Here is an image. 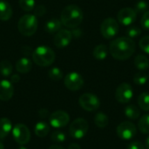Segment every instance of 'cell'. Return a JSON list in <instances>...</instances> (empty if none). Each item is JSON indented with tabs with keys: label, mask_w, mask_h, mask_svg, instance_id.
<instances>
[{
	"label": "cell",
	"mask_w": 149,
	"mask_h": 149,
	"mask_svg": "<svg viewBox=\"0 0 149 149\" xmlns=\"http://www.w3.org/2000/svg\"><path fill=\"white\" fill-rule=\"evenodd\" d=\"M79 103L84 110L88 112L96 111L100 107V99L95 94L90 93L82 94L79 99Z\"/></svg>",
	"instance_id": "obj_6"
},
{
	"label": "cell",
	"mask_w": 149,
	"mask_h": 149,
	"mask_svg": "<svg viewBox=\"0 0 149 149\" xmlns=\"http://www.w3.org/2000/svg\"><path fill=\"white\" fill-rule=\"evenodd\" d=\"M10 80H11V83H17L20 80V77H19L18 74H14V75L11 76Z\"/></svg>",
	"instance_id": "obj_38"
},
{
	"label": "cell",
	"mask_w": 149,
	"mask_h": 149,
	"mask_svg": "<svg viewBox=\"0 0 149 149\" xmlns=\"http://www.w3.org/2000/svg\"><path fill=\"white\" fill-rule=\"evenodd\" d=\"M83 11L75 4H70L65 6L60 15V21L66 28L73 29L78 27L83 21Z\"/></svg>",
	"instance_id": "obj_2"
},
{
	"label": "cell",
	"mask_w": 149,
	"mask_h": 149,
	"mask_svg": "<svg viewBox=\"0 0 149 149\" xmlns=\"http://www.w3.org/2000/svg\"><path fill=\"white\" fill-rule=\"evenodd\" d=\"M116 134L119 138L122 140H130L134 138L137 134L136 126L130 121L121 122L116 129Z\"/></svg>",
	"instance_id": "obj_9"
},
{
	"label": "cell",
	"mask_w": 149,
	"mask_h": 149,
	"mask_svg": "<svg viewBox=\"0 0 149 149\" xmlns=\"http://www.w3.org/2000/svg\"><path fill=\"white\" fill-rule=\"evenodd\" d=\"M12 8L9 3L5 1H0V20H9L12 16Z\"/></svg>",
	"instance_id": "obj_17"
},
{
	"label": "cell",
	"mask_w": 149,
	"mask_h": 149,
	"mask_svg": "<svg viewBox=\"0 0 149 149\" xmlns=\"http://www.w3.org/2000/svg\"><path fill=\"white\" fill-rule=\"evenodd\" d=\"M134 82L138 86H143L148 82V76L143 72H138L134 77Z\"/></svg>",
	"instance_id": "obj_31"
},
{
	"label": "cell",
	"mask_w": 149,
	"mask_h": 149,
	"mask_svg": "<svg viewBox=\"0 0 149 149\" xmlns=\"http://www.w3.org/2000/svg\"><path fill=\"white\" fill-rule=\"evenodd\" d=\"M61 26H62V23H61L60 19L52 18L46 22V24L45 25V30L46 32L55 33V32H58L59 30H61Z\"/></svg>",
	"instance_id": "obj_18"
},
{
	"label": "cell",
	"mask_w": 149,
	"mask_h": 149,
	"mask_svg": "<svg viewBox=\"0 0 149 149\" xmlns=\"http://www.w3.org/2000/svg\"><path fill=\"white\" fill-rule=\"evenodd\" d=\"M19 32L24 36H32L38 29V19L35 15L25 14L22 16L17 24Z\"/></svg>",
	"instance_id": "obj_4"
},
{
	"label": "cell",
	"mask_w": 149,
	"mask_h": 149,
	"mask_svg": "<svg viewBox=\"0 0 149 149\" xmlns=\"http://www.w3.org/2000/svg\"><path fill=\"white\" fill-rule=\"evenodd\" d=\"M145 148L149 149V136L146 139V141H145Z\"/></svg>",
	"instance_id": "obj_42"
},
{
	"label": "cell",
	"mask_w": 149,
	"mask_h": 149,
	"mask_svg": "<svg viewBox=\"0 0 149 149\" xmlns=\"http://www.w3.org/2000/svg\"><path fill=\"white\" fill-rule=\"evenodd\" d=\"M48 77L51 79L54 80V81H58V80H60L63 78V72H62V71L59 68L53 67V68H52V69L49 70V72H48Z\"/></svg>",
	"instance_id": "obj_28"
},
{
	"label": "cell",
	"mask_w": 149,
	"mask_h": 149,
	"mask_svg": "<svg viewBox=\"0 0 149 149\" xmlns=\"http://www.w3.org/2000/svg\"><path fill=\"white\" fill-rule=\"evenodd\" d=\"M136 17H137V13L134 9L129 7H125L120 9L117 14L118 21L125 26H128L132 24L136 20Z\"/></svg>",
	"instance_id": "obj_13"
},
{
	"label": "cell",
	"mask_w": 149,
	"mask_h": 149,
	"mask_svg": "<svg viewBox=\"0 0 149 149\" xmlns=\"http://www.w3.org/2000/svg\"><path fill=\"white\" fill-rule=\"evenodd\" d=\"M13 70L11 63L8 60H3L0 62V73L3 77H9Z\"/></svg>",
	"instance_id": "obj_26"
},
{
	"label": "cell",
	"mask_w": 149,
	"mask_h": 149,
	"mask_svg": "<svg viewBox=\"0 0 149 149\" xmlns=\"http://www.w3.org/2000/svg\"><path fill=\"white\" fill-rule=\"evenodd\" d=\"M18 149H27V148H24V147H20Z\"/></svg>",
	"instance_id": "obj_44"
},
{
	"label": "cell",
	"mask_w": 149,
	"mask_h": 149,
	"mask_svg": "<svg viewBox=\"0 0 149 149\" xmlns=\"http://www.w3.org/2000/svg\"><path fill=\"white\" fill-rule=\"evenodd\" d=\"M19 6L24 11H31L35 7V0H19Z\"/></svg>",
	"instance_id": "obj_29"
},
{
	"label": "cell",
	"mask_w": 149,
	"mask_h": 149,
	"mask_svg": "<svg viewBox=\"0 0 149 149\" xmlns=\"http://www.w3.org/2000/svg\"><path fill=\"white\" fill-rule=\"evenodd\" d=\"M68 149H81L80 146L77 143H72L71 144L69 147H68Z\"/></svg>",
	"instance_id": "obj_40"
},
{
	"label": "cell",
	"mask_w": 149,
	"mask_h": 149,
	"mask_svg": "<svg viewBox=\"0 0 149 149\" xmlns=\"http://www.w3.org/2000/svg\"><path fill=\"white\" fill-rule=\"evenodd\" d=\"M138 105L143 111H149V93H142L138 97Z\"/></svg>",
	"instance_id": "obj_27"
},
{
	"label": "cell",
	"mask_w": 149,
	"mask_h": 149,
	"mask_svg": "<svg viewBox=\"0 0 149 149\" xmlns=\"http://www.w3.org/2000/svg\"><path fill=\"white\" fill-rule=\"evenodd\" d=\"M46 12V9L44 5H38L35 8V16L38 17V16H43L45 13Z\"/></svg>",
	"instance_id": "obj_37"
},
{
	"label": "cell",
	"mask_w": 149,
	"mask_h": 149,
	"mask_svg": "<svg viewBox=\"0 0 149 149\" xmlns=\"http://www.w3.org/2000/svg\"><path fill=\"white\" fill-rule=\"evenodd\" d=\"M141 24L145 30L149 31V10L143 13L141 19Z\"/></svg>",
	"instance_id": "obj_35"
},
{
	"label": "cell",
	"mask_w": 149,
	"mask_h": 149,
	"mask_svg": "<svg viewBox=\"0 0 149 149\" xmlns=\"http://www.w3.org/2000/svg\"><path fill=\"white\" fill-rule=\"evenodd\" d=\"M134 96V91L132 86L128 83L120 84L115 91V99L119 103L127 104Z\"/></svg>",
	"instance_id": "obj_10"
},
{
	"label": "cell",
	"mask_w": 149,
	"mask_h": 149,
	"mask_svg": "<svg viewBox=\"0 0 149 149\" xmlns=\"http://www.w3.org/2000/svg\"><path fill=\"white\" fill-rule=\"evenodd\" d=\"M94 123L99 128H105L108 126L109 123V118L108 116L104 113H98L94 116Z\"/></svg>",
	"instance_id": "obj_24"
},
{
	"label": "cell",
	"mask_w": 149,
	"mask_h": 149,
	"mask_svg": "<svg viewBox=\"0 0 149 149\" xmlns=\"http://www.w3.org/2000/svg\"><path fill=\"white\" fill-rule=\"evenodd\" d=\"M55 52L50 47L42 45L37 47L32 52V59L34 63L39 66H49L55 60Z\"/></svg>",
	"instance_id": "obj_3"
},
{
	"label": "cell",
	"mask_w": 149,
	"mask_h": 149,
	"mask_svg": "<svg viewBox=\"0 0 149 149\" xmlns=\"http://www.w3.org/2000/svg\"><path fill=\"white\" fill-rule=\"evenodd\" d=\"M64 83L67 89L75 92L82 88V86H84V79L79 73L72 72L68 73L65 77Z\"/></svg>",
	"instance_id": "obj_12"
},
{
	"label": "cell",
	"mask_w": 149,
	"mask_h": 149,
	"mask_svg": "<svg viewBox=\"0 0 149 149\" xmlns=\"http://www.w3.org/2000/svg\"><path fill=\"white\" fill-rule=\"evenodd\" d=\"M12 130L11 121L7 118L0 119V139H4Z\"/></svg>",
	"instance_id": "obj_19"
},
{
	"label": "cell",
	"mask_w": 149,
	"mask_h": 149,
	"mask_svg": "<svg viewBox=\"0 0 149 149\" xmlns=\"http://www.w3.org/2000/svg\"><path fill=\"white\" fill-rule=\"evenodd\" d=\"M51 139L55 143H61L65 141V134L61 131H55L52 133Z\"/></svg>",
	"instance_id": "obj_32"
},
{
	"label": "cell",
	"mask_w": 149,
	"mask_h": 149,
	"mask_svg": "<svg viewBox=\"0 0 149 149\" xmlns=\"http://www.w3.org/2000/svg\"><path fill=\"white\" fill-rule=\"evenodd\" d=\"M72 38V33L69 30L61 29L54 36L53 43L55 46H57L58 48H64L70 44Z\"/></svg>",
	"instance_id": "obj_14"
},
{
	"label": "cell",
	"mask_w": 149,
	"mask_h": 149,
	"mask_svg": "<svg viewBox=\"0 0 149 149\" xmlns=\"http://www.w3.org/2000/svg\"><path fill=\"white\" fill-rule=\"evenodd\" d=\"M127 149H145V146L140 141H134L128 145Z\"/></svg>",
	"instance_id": "obj_36"
},
{
	"label": "cell",
	"mask_w": 149,
	"mask_h": 149,
	"mask_svg": "<svg viewBox=\"0 0 149 149\" xmlns=\"http://www.w3.org/2000/svg\"><path fill=\"white\" fill-rule=\"evenodd\" d=\"M134 65L140 71H146L149 68V59L145 55L139 54L134 58Z\"/></svg>",
	"instance_id": "obj_21"
},
{
	"label": "cell",
	"mask_w": 149,
	"mask_h": 149,
	"mask_svg": "<svg viewBox=\"0 0 149 149\" xmlns=\"http://www.w3.org/2000/svg\"><path fill=\"white\" fill-rule=\"evenodd\" d=\"M38 113H39V115L41 116V117H46L47 115H48V111L46 110V109H45V108H42V109H40L39 110V112H38Z\"/></svg>",
	"instance_id": "obj_39"
},
{
	"label": "cell",
	"mask_w": 149,
	"mask_h": 149,
	"mask_svg": "<svg viewBox=\"0 0 149 149\" xmlns=\"http://www.w3.org/2000/svg\"><path fill=\"white\" fill-rule=\"evenodd\" d=\"M32 63L27 58H22L16 63V70L20 73H27L31 70Z\"/></svg>",
	"instance_id": "obj_16"
},
{
	"label": "cell",
	"mask_w": 149,
	"mask_h": 149,
	"mask_svg": "<svg viewBox=\"0 0 149 149\" xmlns=\"http://www.w3.org/2000/svg\"><path fill=\"white\" fill-rule=\"evenodd\" d=\"M139 46L144 52L149 54V36H145L141 38L139 42Z\"/></svg>",
	"instance_id": "obj_34"
},
{
	"label": "cell",
	"mask_w": 149,
	"mask_h": 149,
	"mask_svg": "<svg viewBox=\"0 0 149 149\" xmlns=\"http://www.w3.org/2000/svg\"><path fill=\"white\" fill-rule=\"evenodd\" d=\"M70 121L69 114L62 110L53 112L49 116L50 125L54 128H61L65 127Z\"/></svg>",
	"instance_id": "obj_11"
},
{
	"label": "cell",
	"mask_w": 149,
	"mask_h": 149,
	"mask_svg": "<svg viewBox=\"0 0 149 149\" xmlns=\"http://www.w3.org/2000/svg\"><path fill=\"white\" fill-rule=\"evenodd\" d=\"M50 131L49 125L45 121H38L34 127V133L38 137H45Z\"/></svg>",
	"instance_id": "obj_20"
},
{
	"label": "cell",
	"mask_w": 149,
	"mask_h": 149,
	"mask_svg": "<svg viewBox=\"0 0 149 149\" xmlns=\"http://www.w3.org/2000/svg\"><path fill=\"white\" fill-rule=\"evenodd\" d=\"M12 135L14 140L19 145H25L31 140V133L29 128L21 123H18L12 127Z\"/></svg>",
	"instance_id": "obj_8"
},
{
	"label": "cell",
	"mask_w": 149,
	"mask_h": 149,
	"mask_svg": "<svg viewBox=\"0 0 149 149\" xmlns=\"http://www.w3.org/2000/svg\"><path fill=\"white\" fill-rule=\"evenodd\" d=\"M88 122L83 118H79L71 123L69 127V134L71 137L79 140L86 136L88 132Z\"/></svg>",
	"instance_id": "obj_5"
},
{
	"label": "cell",
	"mask_w": 149,
	"mask_h": 149,
	"mask_svg": "<svg viewBox=\"0 0 149 149\" xmlns=\"http://www.w3.org/2000/svg\"><path fill=\"white\" fill-rule=\"evenodd\" d=\"M141 30L138 26H132L127 30V34L128 38H137L138 36L141 35Z\"/></svg>",
	"instance_id": "obj_33"
},
{
	"label": "cell",
	"mask_w": 149,
	"mask_h": 149,
	"mask_svg": "<svg viewBox=\"0 0 149 149\" xmlns=\"http://www.w3.org/2000/svg\"><path fill=\"white\" fill-rule=\"evenodd\" d=\"M14 93V87L12 83L7 79L0 81V100L8 101L10 100Z\"/></svg>",
	"instance_id": "obj_15"
},
{
	"label": "cell",
	"mask_w": 149,
	"mask_h": 149,
	"mask_svg": "<svg viewBox=\"0 0 149 149\" xmlns=\"http://www.w3.org/2000/svg\"><path fill=\"white\" fill-rule=\"evenodd\" d=\"M138 128L144 134H149V114H144L138 122Z\"/></svg>",
	"instance_id": "obj_25"
},
{
	"label": "cell",
	"mask_w": 149,
	"mask_h": 149,
	"mask_svg": "<svg viewBox=\"0 0 149 149\" xmlns=\"http://www.w3.org/2000/svg\"><path fill=\"white\" fill-rule=\"evenodd\" d=\"M125 115L130 120H137L141 116V110L138 107L134 105H129L125 108Z\"/></svg>",
	"instance_id": "obj_23"
},
{
	"label": "cell",
	"mask_w": 149,
	"mask_h": 149,
	"mask_svg": "<svg viewBox=\"0 0 149 149\" xmlns=\"http://www.w3.org/2000/svg\"><path fill=\"white\" fill-rule=\"evenodd\" d=\"M107 53H108V48L106 45H103V44L97 45L93 49V57L99 60L105 59L107 56Z\"/></svg>",
	"instance_id": "obj_22"
},
{
	"label": "cell",
	"mask_w": 149,
	"mask_h": 149,
	"mask_svg": "<svg viewBox=\"0 0 149 149\" xmlns=\"http://www.w3.org/2000/svg\"><path fill=\"white\" fill-rule=\"evenodd\" d=\"M0 149H4V147H3V143L0 141Z\"/></svg>",
	"instance_id": "obj_43"
},
{
	"label": "cell",
	"mask_w": 149,
	"mask_h": 149,
	"mask_svg": "<svg viewBox=\"0 0 149 149\" xmlns=\"http://www.w3.org/2000/svg\"><path fill=\"white\" fill-rule=\"evenodd\" d=\"M148 7L149 5L148 2H146L145 0H141L135 3L134 10H135L136 13H145L146 11H148Z\"/></svg>",
	"instance_id": "obj_30"
},
{
	"label": "cell",
	"mask_w": 149,
	"mask_h": 149,
	"mask_svg": "<svg viewBox=\"0 0 149 149\" xmlns=\"http://www.w3.org/2000/svg\"><path fill=\"white\" fill-rule=\"evenodd\" d=\"M135 52V43L128 37H120L111 42L109 52L112 57L118 60L129 58Z\"/></svg>",
	"instance_id": "obj_1"
},
{
	"label": "cell",
	"mask_w": 149,
	"mask_h": 149,
	"mask_svg": "<svg viewBox=\"0 0 149 149\" xmlns=\"http://www.w3.org/2000/svg\"><path fill=\"white\" fill-rule=\"evenodd\" d=\"M48 149H65L63 147H61V146H59V145H52V146H51L50 148Z\"/></svg>",
	"instance_id": "obj_41"
},
{
	"label": "cell",
	"mask_w": 149,
	"mask_h": 149,
	"mask_svg": "<svg viewBox=\"0 0 149 149\" xmlns=\"http://www.w3.org/2000/svg\"><path fill=\"white\" fill-rule=\"evenodd\" d=\"M120 30V26L118 22L113 18V17H107L106 18L100 25V32L101 35L105 38H112L115 37Z\"/></svg>",
	"instance_id": "obj_7"
}]
</instances>
